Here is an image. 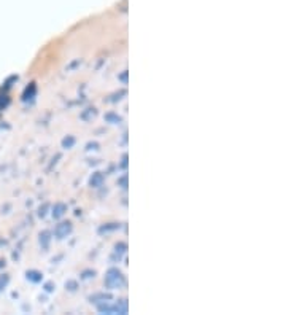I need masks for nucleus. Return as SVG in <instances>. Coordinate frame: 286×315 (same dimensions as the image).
<instances>
[{
    "instance_id": "nucleus-1",
    "label": "nucleus",
    "mask_w": 286,
    "mask_h": 315,
    "mask_svg": "<svg viewBox=\"0 0 286 315\" xmlns=\"http://www.w3.org/2000/svg\"><path fill=\"white\" fill-rule=\"evenodd\" d=\"M105 282H107V285L110 288H119V287H122V285L126 284V280H124V277H122V274L119 271H116V269L108 271Z\"/></svg>"
},
{
    "instance_id": "nucleus-2",
    "label": "nucleus",
    "mask_w": 286,
    "mask_h": 315,
    "mask_svg": "<svg viewBox=\"0 0 286 315\" xmlns=\"http://www.w3.org/2000/svg\"><path fill=\"white\" fill-rule=\"evenodd\" d=\"M72 231V224L67 221V223H61V224H57V228H56V231H54V234L59 239H62V237H65L67 236V234Z\"/></svg>"
},
{
    "instance_id": "nucleus-3",
    "label": "nucleus",
    "mask_w": 286,
    "mask_h": 315,
    "mask_svg": "<svg viewBox=\"0 0 286 315\" xmlns=\"http://www.w3.org/2000/svg\"><path fill=\"white\" fill-rule=\"evenodd\" d=\"M111 311L118 312V314H126V312H127V303H126L124 300H122V301H119L116 306H114V308H113Z\"/></svg>"
},
{
    "instance_id": "nucleus-4",
    "label": "nucleus",
    "mask_w": 286,
    "mask_h": 315,
    "mask_svg": "<svg viewBox=\"0 0 286 315\" xmlns=\"http://www.w3.org/2000/svg\"><path fill=\"white\" fill-rule=\"evenodd\" d=\"M64 210H65V206H64V204H57V206L54 207L53 215H54L56 218H59V216H62V215H64Z\"/></svg>"
},
{
    "instance_id": "nucleus-5",
    "label": "nucleus",
    "mask_w": 286,
    "mask_h": 315,
    "mask_svg": "<svg viewBox=\"0 0 286 315\" xmlns=\"http://www.w3.org/2000/svg\"><path fill=\"white\" fill-rule=\"evenodd\" d=\"M100 182H102V175L100 174H95L94 179H91V185H93V187H97V185H100Z\"/></svg>"
},
{
    "instance_id": "nucleus-6",
    "label": "nucleus",
    "mask_w": 286,
    "mask_h": 315,
    "mask_svg": "<svg viewBox=\"0 0 286 315\" xmlns=\"http://www.w3.org/2000/svg\"><path fill=\"white\" fill-rule=\"evenodd\" d=\"M27 277L32 279L34 282H38L40 279H42V277H40V274H38V272H27Z\"/></svg>"
},
{
    "instance_id": "nucleus-7",
    "label": "nucleus",
    "mask_w": 286,
    "mask_h": 315,
    "mask_svg": "<svg viewBox=\"0 0 286 315\" xmlns=\"http://www.w3.org/2000/svg\"><path fill=\"white\" fill-rule=\"evenodd\" d=\"M8 282V277L6 276H0V290H2Z\"/></svg>"
},
{
    "instance_id": "nucleus-8",
    "label": "nucleus",
    "mask_w": 286,
    "mask_h": 315,
    "mask_svg": "<svg viewBox=\"0 0 286 315\" xmlns=\"http://www.w3.org/2000/svg\"><path fill=\"white\" fill-rule=\"evenodd\" d=\"M73 143V139H69V140H64V145L65 147H70V145Z\"/></svg>"
}]
</instances>
